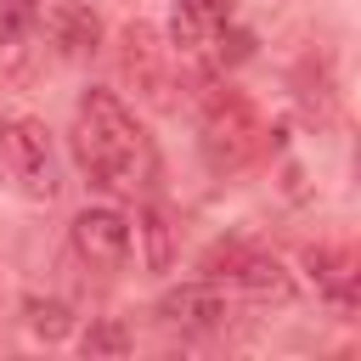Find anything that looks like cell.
<instances>
[{"label": "cell", "mask_w": 361, "mask_h": 361, "mask_svg": "<svg viewBox=\"0 0 361 361\" xmlns=\"http://www.w3.org/2000/svg\"><path fill=\"white\" fill-rule=\"evenodd\" d=\"M73 152L85 175L102 192H135L152 175V147L135 113L113 90H85L79 96V124H73Z\"/></svg>", "instance_id": "6da1fadb"}, {"label": "cell", "mask_w": 361, "mask_h": 361, "mask_svg": "<svg viewBox=\"0 0 361 361\" xmlns=\"http://www.w3.org/2000/svg\"><path fill=\"white\" fill-rule=\"evenodd\" d=\"M203 152H209L214 169H243L259 152V118L237 90L203 96Z\"/></svg>", "instance_id": "7a4b0ae2"}, {"label": "cell", "mask_w": 361, "mask_h": 361, "mask_svg": "<svg viewBox=\"0 0 361 361\" xmlns=\"http://www.w3.org/2000/svg\"><path fill=\"white\" fill-rule=\"evenodd\" d=\"M0 147H6V164L23 180V192H34V197L56 192V158H51V135H45L39 118H11Z\"/></svg>", "instance_id": "3957f363"}, {"label": "cell", "mask_w": 361, "mask_h": 361, "mask_svg": "<svg viewBox=\"0 0 361 361\" xmlns=\"http://www.w3.org/2000/svg\"><path fill=\"white\" fill-rule=\"evenodd\" d=\"M73 248L96 271H118L130 259V220L118 209H79L73 214Z\"/></svg>", "instance_id": "277c9868"}, {"label": "cell", "mask_w": 361, "mask_h": 361, "mask_svg": "<svg viewBox=\"0 0 361 361\" xmlns=\"http://www.w3.org/2000/svg\"><path fill=\"white\" fill-rule=\"evenodd\" d=\"M158 316L169 327H192V333H209V327H226V293L214 282H180L158 299Z\"/></svg>", "instance_id": "5b68a950"}, {"label": "cell", "mask_w": 361, "mask_h": 361, "mask_svg": "<svg viewBox=\"0 0 361 361\" xmlns=\"http://www.w3.org/2000/svg\"><path fill=\"white\" fill-rule=\"evenodd\" d=\"M248 299H259V305H288L293 299V276L282 271V259H271V254H254V248H243L237 254V265L226 271Z\"/></svg>", "instance_id": "8992f818"}, {"label": "cell", "mask_w": 361, "mask_h": 361, "mask_svg": "<svg viewBox=\"0 0 361 361\" xmlns=\"http://www.w3.org/2000/svg\"><path fill=\"white\" fill-rule=\"evenodd\" d=\"M231 23V0H180L169 17V39L175 51H203L214 34H226Z\"/></svg>", "instance_id": "52a82bcc"}, {"label": "cell", "mask_w": 361, "mask_h": 361, "mask_svg": "<svg viewBox=\"0 0 361 361\" xmlns=\"http://www.w3.org/2000/svg\"><path fill=\"white\" fill-rule=\"evenodd\" d=\"M45 28H51V39L62 45V56H90V51L102 45V17H96L90 6H79V0L51 6V11H45Z\"/></svg>", "instance_id": "ba28073f"}, {"label": "cell", "mask_w": 361, "mask_h": 361, "mask_svg": "<svg viewBox=\"0 0 361 361\" xmlns=\"http://www.w3.org/2000/svg\"><path fill=\"white\" fill-rule=\"evenodd\" d=\"M305 265L316 271V282L327 288V299H333L338 310H350V305H355V259H350L344 248H310V254H305Z\"/></svg>", "instance_id": "9c48e42d"}, {"label": "cell", "mask_w": 361, "mask_h": 361, "mask_svg": "<svg viewBox=\"0 0 361 361\" xmlns=\"http://www.w3.org/2000/svg\"><path fill=\"white\" fill-rule=\"evenodd\" d=\"M124 73L141 85V90H158L164 85V73H158V39H152V28H124Z\"/></svg>", "instance_id": "30bf717a"}, {"label": "cell", "mask_w": 361, "mask_h": 361, "mask_svg": "<svg viewBox=\"0 0 361 361\" xmlns=\"http://www.w3.org/2000/svg\"><path fill=\"white\" fill-rule=\"evenodd\" d=\"M23 316H28V333L34 338H45V344H56V338H68L73 333V310L62 305V299H23Z\"/></svg>", "instance_id": "8fae6325"}, {"label": "cell", "mask_w": 361, "mask_h": 361, "mask_svg": "<svg viewBox=\"0 0 361 361\" xmlns=\"http://www.w3.org/2000/svg\"><path fill=\"white\" fill-rule=\"evenodd\" d=\"M141 243H147V271H169L175 265V231H169V214L158 203L141 209Z\"/></svg>", "instance_id": "7c38bea8"}, {"label": "cell", "mask_w": 361, "mask_h": 361, "mask_svg": "<svg viewBox=\"0 0 361 361\" xmlns=\"http://www.w3.org/2000/svg\"><path fill=\"white\" fill-rule=\"evenodd\" d=\"M85 344V355H130V327L118 322V316H102V322H90V333L79 338Z\"/></svg>", "instance_id": "4fadbf2b"}, {"label": "cell", "mask_w": 361, "mask_h": 361, "mask_svg": "<svg viewBox=\"0 0 361 361\" xmlns=\"http://www.w3.org/2000/svg\"><path fill=\"white\" fill-rule=\"evenodd\" d=\"M39 23V0H0V45H17Z\"/></svg>", "instance_id": "5bb4252c"}]
</instances>
